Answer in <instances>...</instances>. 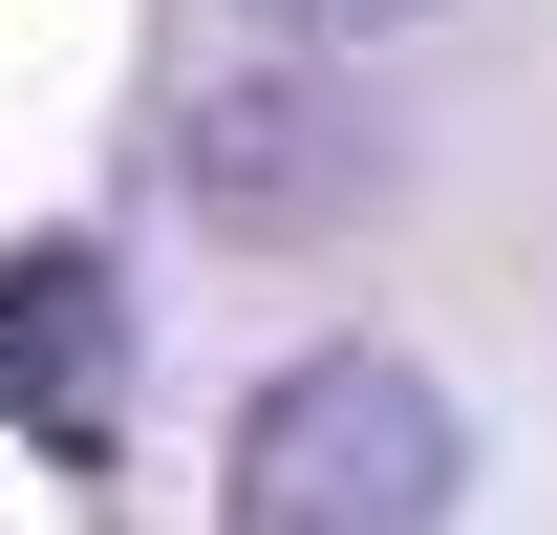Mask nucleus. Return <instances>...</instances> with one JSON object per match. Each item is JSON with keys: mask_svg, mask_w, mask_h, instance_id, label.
<instances>
[{"mask_svg": "<svg viewBox=\"0 0 557 535\" xmlns=\"http://www.w3.org/2000/svg\"><path fill=\"white\" fill-rule=\"evenodd\" d=\"M472 493V428L429 364L386 343H300L258 407H236V471H214V535H450Z\"/></svg>", "mask_w": 557, "mask_h": 535, "instance_id": "f257e3e1", "label": "nucleus"}, {"mask_svg": "<svg viewBox=\"0 0 557 535\" xmlns=\"http://www.w3.org/2000/svg\"><path fill=\"white\" fill-rule=\"evenodd\" d=\"M172 172H194L214 236H344L364 194H386V108L322 65H214L194 129H172Z\"/></svg>", "mask_w": 557, "mask_h": 535, "instance_id": "f03ea898", "label": "nucleus"}, {"mask_svg": "<svg viewBox=\"0 0 557 535\" xmlns=\"http://www.w3.org/2000/svg\"><path fill=\"white\" fill-rule=\"evenodd\" d=\"M108 386H129V300H108V258H86V236H22V258H0V428L86 450Z\"/></svg>", "mask_w": 557, "mask_h": 535, "instance_id": "7ed1b4c3", "label": "nucleus"}, {"mask_svg": "<svg viewBox=\"0 0 557 535\" xmlns=\"http://www.w3.org/2000/svg\"><path fill=\"white\" fill-rule=\"evenodd\" d=\"M258 22H300V43H364V22H408V0H258Z\"/></svg>", "mask_w": 557, "mask_h": 535, "instance_id": "20e7f679", "label": "nucleus"}]
</instances>
